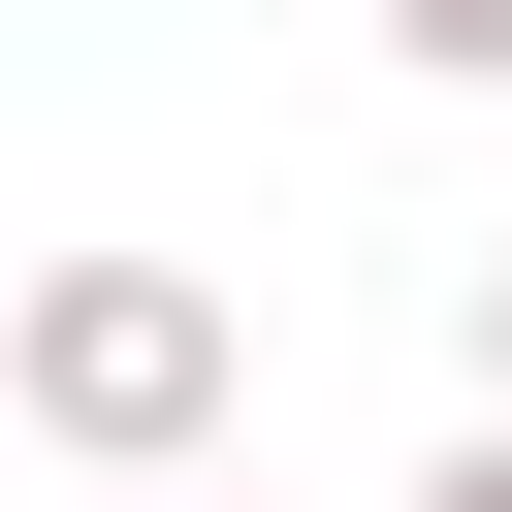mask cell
<instances>
[{
    "instance_id": "277c9868",
    "label": "cell",
    "mask_w": 512,
    "mask_h": 512,
    "mask_svg": "<svg viewBox=\"0 0 512 512\" xmlns=\"http://www.w3.org/2000/svg\"><path fill=\"white\" fill-rule=\"evenodd\" d=\"M480 416H512V256H480Z\"/></svg>"
},
{
    "instance_id": "3957f363",
    "label": "cell",
    "mask_w": 512,
    "mask_h": 512,
    "mask_svg": "<svg viewBox=\"0 0 512 512\" xmlns=\"http://www.w3.org/2000/svg\"><path fill=\"white\" fill-rule=\"evenodd\" d=\"M416 512H512V416H448V448H416Z\"/></svg>"
},
{
    "instance_id": "5b68a950",
    "label": "cell",
    "mask_w": 512,
    "mask_h": 512,
    "mask_svg": "<svg viewBox=\"0 0 512 512\" xmlns=\"http://www.w3.org/2000/svg\"><path fill=\"white\" fill-rule=\"evenodd\" d=\"M160 512H224V480H160Z\"/></svg>"
},
{
    "instance_id": "7a4b0ae2",
    "label": "cell",
    "mask_w": 512,
    "mask_h": 512,
    "mask_svg": "<svg viewBox=\"0 0 512 512\" xmlns=\"http://www.w3.org/2000/svg\"><path fill=\"white\" fill-rule=\"evenodd\" d=\"M384 64L416 96H512V0H384Z\"/></svg>"
},
{
    "instance_id": "6da1fadb",
    "label": "cell",
    "mask_w": 512,
    "mask_h": 512,
    "mask_svg": "<svg viewBox=\"0 0 512 512\" xmlns=\"http://www.w3.org/2000/svg\"><path fill=\"white\" fill-rule=\"evenodd\" d=\"M224 416H256V288L224 256H32L0 288V448H64V480H224Z\"/></svg>"
}]
</instances>
